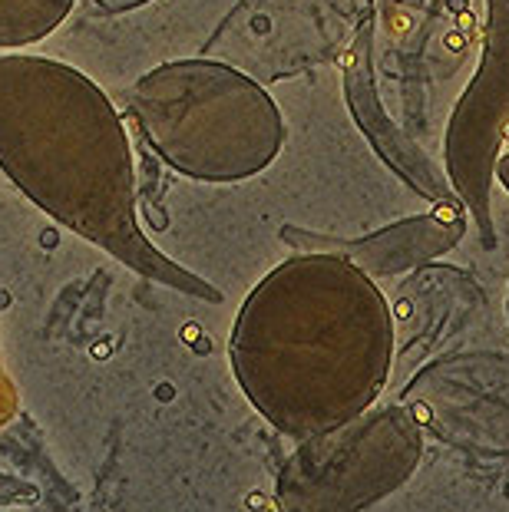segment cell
<instances>
[{"label": "cell", "mask_w": 509, "mask_h": 512, "mask_svg": "<svg viewBox=\"0 0 509 512\" xmlns=\"http://www.w3.org/2000/svg\"><path fill=\"white\" fill-rule=\"evenodd\" d=\"M437 4H450V0H437Z\"/></svg>", "instance_id": "obj_9"}, {"label": "cell", "mask_w": 509, "mask_h": 512, "mask_svg": "<svg viewBox=\"0 0 509 512\" xmlns=\"http://www.w3.org/2000/svg\"><path fill=\"white\" fill-rule=\"evenodd\" d=\"M0 169L73 232L146 275L212 298L139 232L123 119L83 73L37 57L0 60Z\"/></svg>", "instance_id": "obj_1"}, {"label": "cell", "mask_w": 509, "mask_h": 512, "mask_svg": "<svg viewBox=\"0 0 509 512\" xmlns=\"http://www.w3.org/2000/svg\"><path fill=\"white\" fill-rule=\"evenodd\" d=\"M235 347L255 377L298 397L308 420H334L364 407L384 384L391 318L354 261L305 252L258 285Z\"/></svg>", "instance_id": "obj_2"}, {"label": "cell", "mask_w": 509, "mask_h": 512, "mask_svg": "<svg viewBox=\"0 0 509 512\" xmlns=\"http://www.w3.org/2000/svg\"><path fill=\"white\" fill-rule=\"evenodd\" d=\"M509 133V0H486L483 53L470 86L453 106L443 162L457 199L480 225L483 245H496L493 179Z\"/></svg>", "instance_id": "obj_4"}, {"label": "cell", "mask_w": 509, "mask_h": 512, "mask_svg": "<svg viewBox=\"0 0 509 512\" xmlns=\"http://www.w3.org/2000/svg\"><path fill=\"white\" fill-rule=\"evenodd\" d=\"M133 113L162 162L202 182L252 179L285 143V123L265 86L215 60L146 73L133 90Z\"/></svg>", "instance_id": "obj_3"}, {"label": "cell", "mask_w": 509, "mask_h": 512, "mask_svg": "<svg viewBox=\"0 0 509 512\" xmlns=\"http://www.w3.org/2000/svg\"><path fill=\"white\" fill-rule=\"evenodd\" d=\"M374 17H367L361 27H357V37L348 50V60H344V96H348V106L357 119V126L364 129V136L371 139L374 152L381 156L387 166H391L400 179H404L410 189H414L420 199H430L437 205L453 202V185L443 172L433 166L430 156L420 152L410 139L394 126V119L387 116L381 93L374 86Z\"/></svg>", "instance_id": "obj_5"}, {"label": "cell", "mask_w": 509, "mask_h": 512, "mask_svg": "<svg viewBox=\"0 0 509 512\" xmlns=\"http://www.w3.org/2000/svg\"><path fill=\"white\" fill-rule=\"evenodd\" d=\"M70 7L73 0H0V47L47 37L70 14Z\"/></svg>", "instance_id": "obj_7"}, {"label": "cell", "mask_w": 509, "mask_h": 512, "mask_svg": "<svg viewBox=\"0 0 509 512\" xmlns=\"http://www.w3.org/2000/svg\"><path fill=\"white\" fill-rule=\"evenodd\" d=\"M496 179H500L506 185V192H509V152H503L500 162H496Z\"/></svg>", "instance_id": "obj_8"}, {"label": "cell", "mask_w": 509, "mask_h": 512, "mask_svg": "<svg viewBox=\"0 0 509 512\" xmlns=\"http://www.w3.org/2000/svg\"><path fill=\"white\" fill-rule=\"evenodd\" d=\"M467 232V219H463L460 205L447 202L430 215H414L407 222L387 225L374 235L361 238H334V235H314L301 232V228H285L281 238H288V245L305 248V252H331L354 261L364 275H397L430 261L443 252H450Z\"/></svg>", "instance_id": "obj_6"}]
</instances>
